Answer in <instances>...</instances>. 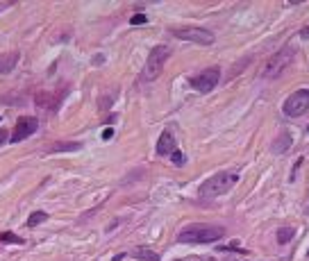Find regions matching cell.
I'll list each match as a JSON object with an SVG mask.
<instances>
[{
    "instance_id": "1",
    "label": "cell",
    "mask_w": 309,
    "mask_h": 261,
    "mask_svg": "<svg viewBox=\"0 0 309 261\" xmlns=\"http://www.w3.org/2000/svg\"><path fill=\"white\" fill-rule=\"evenodd\" d=\"M225 230L218 225H189L177 234V243H191V245H203V243H214V241L223 239Z\"/></svg>"
},
{
    "instance_id": "2",
    "label": "cell",
    "mask_w": 309,
    "mask_h": 261,
    "mask_svg": "<svg viewBox=\"0 0 309 261\" xmlns=\"http://www.w3.org/2000/svg\"><path fill=\"white\" fill-rule=\"evenodd\" d=\"M239 182V175L234 170H223V173L212 175L203 186H200V195L203 198H218V195H225L230 189H234V184Z\"/></svg>"
},
{
    "instance_id": "3",
    "label": "cell",
    "mask_w": 309,
    "mask_h": 261,
    "mask_svg": "<svg viewBox=\"0 0 309 261\" xmlns=\"http://www.w3.org/2000/svg\"><path fill=\"white\" fill-rule=\"evenodd\" d=\"M173 55V48L171 46H154L150 50L146 59V66H143V73H141V80L143 82H152L159 77V73L164 71V64L168 62V57Z\"/></svg>"
},
{
    "instance_id": "4",
    "label": "cell",
    "mask_w": 309,
    "mask_h": 261,
    "mask_svg": "<svg viewBox=\"0 0 309 261\" xmlns=\"http://www.w3.org/2000/svg\"><path fill=\"white\" fill-rule=\"evenodd\" d=\"M293 57H296V50H293L291 46H284L282 50H278L275 55H271V57L266 59L261 77H264V80H275V77L282 75L284 68L293 62Z\"/></svg>"
},
{
    "instance_id": "5",
    "label": "cell",
    "mask_w": 309,
    "mask_h": 261,
    "mask_svg": "<svg viewBox=\"0 0 309 261\" xmlns=\"http://www.w3.org/2000/svg\"><path fill=\"white\" fill-rule=\"evenodd\" d=\"M221 82V68L218 66H209V68H205L203 73H198V75H194L189 80V84L196 89V91H200V93H209V91H214L216 89V84Z\"/></svg>"
},
{
    "instance_id": "6",
    "label": "cell",
    "mask_w": 309,
    "mask_h": 261,
    "mask_svg": "<svg viewBox=\"0 0 309 261\" xmlns=\"http://www.w3.org/2000/svg\"><path fill=\"white\" fill-rule=\"evenodd\" d=\"M282 109H284V116H291V118L302 116L309 109V89H300V91L291 93V96L284 100Z\"/></svg>"
},
{
    "instance_id": "7",
    "label": "cell",
    "mask_w": 309,
    "mask_h": 261,
    "mask_svg": "<svg viewBox=\"0 0 309 261\" xmlns=\"http://www.w3.org/2000/svg\"><path fill=\"white\" fill-rule=\"evenodd\" d=\"M173 36L182 41H191L198 46H212L214 44V32L205 27H184V30H173Z\"/></svg>"
},
{
    "instance_id": "8",
    "label": "cell",
    "mask_w": 309,
    "mask_h": 261,
    "mask_svg": "<svg viewBox=\"0 0 309 261\" xmlns=\"http://www.w3.org/2000/svg\"><path fill=\"white\" fill-rule=\"evenodd\" d=\"M36 127H39V120L34 118V116H23V118H18L16 127H14L12 132V141L18 143V141H25L27 137H32V134L36 132Z\"/></svg>"
},
{
    "instance_id": "9",
    "label": "cell",
    "mask_w": 309,
    "mask_h": 261,
    "mask_svg": "<svg viewBox=\"0 0 309 261\" xmlns=\"http://www.w3.org/2000/svg\"><path fill=\"white\" fill-rule=\"evenodd\" d=\"M175 150V137H173L171 132H162V137H159L157 141V155H171V152Z\"/></svg>"
},
{
    "instance_id": "10",
    "label": "cell",
    "mask_w": 309,
    "mask_h": 261,
    "mask_svg": "<svg viewBox=\"0 0 309 261\" xmlns=\"http://www.w3.org/2000/svg\"><path fill=\"white\" fill-rule=\"evenodd\" d=\"M291 143H293L291 134H289V132H282V134H280V137L273 141V146H271V152H273V155H284V152H289Z\"/></svg>"
},
{
    "instance_id": "11",
    "label": "cell",
    "mask_w": 309,
    "mask_h": 261,
    "mask_svg": "<svg viewBox=\"0 0 309 261\" xmlns=\"http://www.w3.org/2000/svg\"><path fill=\"white\" fill-rule=\"evenodd\" d=\"M132 254L139 261H159V254L154 252V250H150V248H134Z\"/></svg>"
},
{
    "instance_id": "12",
    "label": "cell",
    "mask_w": 309,
    "mask_h": 261,
    "mask_svg": "<svg viewBox=\"0 0 309 261\" xmlns=\"http://www.w3.org/2000/svg\"><path fill=\"white\" fill-rule=\"evenodd\" d=\"M46 221H48V213L46 211H34V213L27 216L25 227H36V225H41V223H46Z\"/></svg>"
},
{
    "instance_id": "13",
    "label": "cell",
    "mask_w": 309,
    "mask_h": 261,
    "mask_svg": "<svg viewBox=\"0 0 309 261\" xmlns=\"http://www.w3.org/2000/svg\"><path fill=\"white\" fill-rule=\"evenodd\" d=\"M0 243H14V245H23V243H25V241H23L18 234H14V232H0Z\"/></svg>"
},
{
    "instance_id": "14",
    "label": "cell",
    "mask_w": 309,
    "mask_h": 261,
    "mask_svg": "<svg viewBox=\"0 0 309 261\" xmlns=\"http://www.w3.org/2000/svg\"><path fill=\"white\" fill-rule=\"evenodd\" d=\"M16 59H18V55L14 53L12 57H0V73H9L14 66H16Z\"/></svg>"
},
{
    "instance_id": "15",
    "label": "cell",
    "mask_w": 309,
    "mask_h": 261,
    "mask_svg": "<svg viewBox=\"0 0 309 261\" xmlns=\"http://www.w3.org/2000/svg\"><path fill=\"white\" fill-rule=\"evenodd\" d=\"M82 148V143H55L53 148H50V152H68V150H80Z\"/></svg>"
},
{
    "instance_id": "16",
    "label": "cell",
    "mask_w": 309,
    "mask_h": 261,
    "mask_svg": "<svg viewBox=\"0 0 309 261\" xmlns=\"http://www.w3.org/2000/svg\"><path fill=\"white\" fill-rule=\"evenodd\" d=\"M293 234H296L293 227H282V230H278V241L284 245V243H289V241L293 239Z\"/></svg>"
},
{
    "instance_id": "17",
    "label": "cell",
    "mask_w": 309,
    "mask_h": 261,
    "mask_svg": "<svg viewBox=\"0 0 309 261\" xmlns=\"http://www.w3.org/2000/svg\"><path fill=\"white\" fill-rule=\"evenodd\" d=\"M146 21H148V18L143 16V14H134L132 21H130V23H132V25H141V23H146Z\"/></svg>"
},
{
    "instance_id": "18",
    "label": "cell",
    "mask_w": 309,
    "mask_h": 261,
    "mask_svg": "<svg viewBox=\"0 0 309 261\" xmlns=\"http://www.w3.org/2000/svg\"><path fill=\"white\" fill-rule=\"evenodd\" d=\"M171 155H173V161H175L177 166H182V164H184V157H182V152H180V150H173Z\"/></svg>"
},
{
    "instance_id": "19",
    "label": "cell",
    "mask_w": 309,
    "mask_h": 261,
    "mask_svg": "<svg viewBox=\"0 0 309 261\" xmlns=\"http://www.w3.org/2000/svg\"><path fill=\"white\" fill-rule=\"evenodd\" d=\"M7 139H9V132H7V129H0V146H3Z\"/></svg>"
},
{
    "instance_id": "20",
    "label": "cell",
    "mask_w": 309,
    "mask_h": 261,
    "mask_svg": "<svg viewBox=\"0 0 309 261\" xmlns=\"http://www.w3.org/2000/svg\"><path fill=\"white\" fill-rule=\"evenodd\" d=\"M111 134H114V129H111V127H107L105 132H102V139H105V141H109V139H111Z\"/></svg>"
},
{
    "instance_id": "21",
    "label": "cell",
    "mask_w": 309,
    "mask_h": 261,
    "mask_svg": "<svg viewBox=\"0 0 309 261\" xmlns=\"http://www.w3.org/2000/svg\"><path fill=\"white\" fill-rule=\"evenodd\" d=\"M300 39H309V25H305L300 30Z\"/></svg>"
},
{
    "instance_id": "22",
    "label": "cell",
    "mask_w": 309,
    "mask_h": 261,
    "mask_svg": "<svg viewBox=\"0 0 309 261\" xmlns=\"http://www.w3.org/2000/svg\"><path fill=\"white\" fill-rule=\"evenodd\" d=\"M307 132H309V127H307Z\"/></svg>"
},
{
    "instance_id": "23",
    "label": "cell",
    "mask_w": 309,
    "mask_h": 261,
    "mask_svg": "<svg viewBox=\"0 0 309 261\" xmlns=\"http://www.w3.org/2000/svg\"><path fill=\"white\" fill-rule=\"evenodd\" d=\"M0 118H3V116H0Z\"/></svg>"
}]
</instances>
